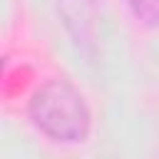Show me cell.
Returning <instances> with one entry per match:
<instances>
[{
	"label": "cell",
	"mask_w": 159,
	"mask_h": 159,
	"mask_svg": "<svg viewBox=\"0 0 159 159\" xmlns=\"http://www.w3.org/2000/svg\"><path fill=\"white\" fill-rule=\"evenodd\" d=\"M27 114L45 137L62 144H80L92 129V114L84 94L65 77L42 82L30 97Z\"/></svg>",
	"instance_id": "cell-1"
},
{
	"label": "cell",
	"mask_w": 159,
	"mask_h": 159,
	"mask_svg": "<svg viewBox=\"0 0 159 159\" xmlns=\"http://www.w3.org/2000/svg\"><path fill=\"white\" fill-rule=\"evenodd\" d=\"M134 17L144 25H159V0H127Z\"/></svg>",
	"instance_id": "cell-2"
}]
</instances>
